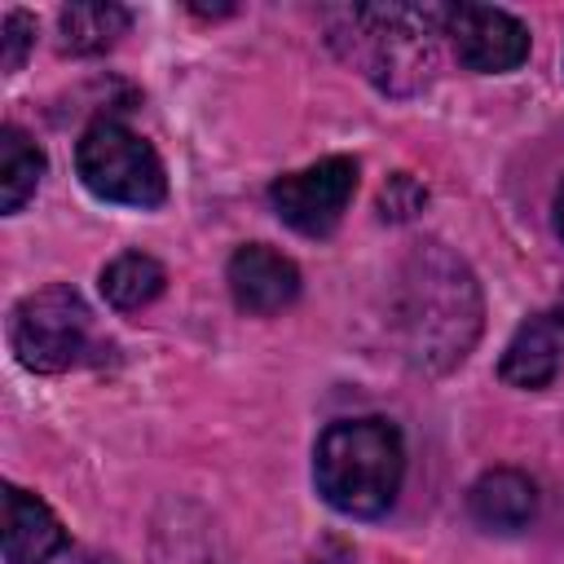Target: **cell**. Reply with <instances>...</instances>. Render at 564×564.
<instances>
[{
  "mask_svg": "<svg viewBox=\"0 0 564 564\" xmlns=\"http://www.w3.org/2000/svg\"><path fill=\"white\" fill-rule=\"evenodd\" d=\"M480 282L445 242H419L401 260L392 286V330L414 370L441 375L458 366L480 335Z\"/></svg>",
  "mask_w": 564,
  "mask_h": 564,
  "instance_id": "cell-1",
  "label": "cell"
},
{
  "mask_svg": "<svg viewBox=\"0 0 564 564\" xmlns=\"http://www.w3.org/2000/svg\"><path fill=\"white\" fill-rule=\"evenodd\" d=\"M9 339H13L18 361L35 375H62L70 366L93 361L97 348H101L97 335H93V308L66 282L26 295L13 308Z\"/></svg>",
  "mask_w": 564,
  "mask_h": 564,
  "instance_id": "cell-4",
  "label": "cell"
},
{
  "mask_svg": "<svg viewBox=\"0 0 564 564\" xmlns=\"http://www.w3.org/2000/svg\"><path fill=\"white\" fill-rule=\"evenodd\" d=\"M445 35L467 70L502 75L529 57V26L494 4H445Z\"/></svg>",
  "mask_w": 564,
  "mask_h": 564,
  "instance_id": "cell-7",
  "label": "cell"
},
{
  "mask_svg": "<svg viewBox=\"0 0 564 564\" xmlns=\"http://www.w3.org/2000/svg\"><path fill=\"white\" fill-rule=\"evenodd\" d=\"M66 546V529L53 507L18 485H4V560L9 564H48Z\"/></svg>",
  "mask_w": 564,
  "mask_h": 564,
  "instance_id": "cell-9",
  "label": "cell"
},
{
  "mask_svg": "<svg viewBox=\"0 0 564 564\" xmlns=\"http://www.w3.org/2000/svg\"><path fill=\"white\" fill-rule=\"evenodd\" d=\"M352 194H357V159L348 154H330L269 185L273 212L282 216V225H291L304 238H326L344 220Z\"/></svg>",
  "mask_w": 564,
  "mask_h": 564,
  "instance_id": "cell-6",
  "label": "cell"
},
{
  "mask_svg": "<svg viewBox=\"0 0 564 564\" xmlns=\"http://www.w3.org/2000/svg\"><path fill=\"white\" fill-rule=\"evenodd\" d=\"M132 13L123 4H66L57 13V31H62V53L75 57H93L106 53L123 31H128Z\"/></svg>",
  "mask_w": 564,
  "mask_h": 564,
  "instance_id": "cell-13",
  "label": "cell"
},
{
  "mask_svg": "<svg viewBox=\"0 0 564 564\" xmlns=\"http://www.w3.org/2000/svg\"><path fill=\"white\" fill-rule=\"evenodd\" d=\"M560 370H564L560 330H555L551 313H533L529 322H520V330H516L511 344L502 348L498 379L511 383V388H546Z\"/></svg>",
  "mask_w": 564,
  "mask_h": 564,
  "instance_id": "cell-11",
  "label": "cell"
},
{
  "mask_svg": "<svg viewBox=\"0 0 564 564\" xmlns=\"http://www.w3.org/2000/svg\"><path fill=\"white\" fill-rule=\"evenodd\" d=\"M555 234L564 238V181H560V189H555Z\"/></svg>",
  "mask_w": 564,
  "mask_h": 564,
  "instance_id": "cell-17",
  "label": "cell"
},
{
  "mask_svg": "<svg viewBox=\"0 0 564 564\" xmlns=\"http://www.w3.org/2000/svg\"><path fill=\"white\" fill-rule=\"evenodd\" d=\"M31 44H35V18L26 9H9L4 26H0V66H4V75H13L26 62Z\"/></svg>",
  "mask_w": 564,
  "mask_h": 564,
  "instance_id": "cell-16",
  "label": "cell"
},
{
  "mask_svg": "<svg viewBox=\"0 0 564 564\" xmlns=\"http://www.w3.org/2000/svg\"><path fill=\"white\" fill-rule=\"evenodd\" d=\"M229 295H234V304L242 313L273 317L286 304H295V295H300V269L282 251H273L264 242H247V247H238L229 256Z\"/></svg>",
  "mask_w": 564,
  "mask_h": 564,
  "instance_id": "cell-8",
  "label": "cell"
},
{
  "mask_svg": "<svg viewBox=\"0 0 564 564\" xmlns=\"http://www.w3.org/2000/svg\"><path fill=\"white\" fill-rule=\"evenodd\" d=\"M405 476V445L397 423L366 414V419H339L317 436L313 449V480L317 494L357 520L383 516Z\"/></svg>",
  "mask_w": 564,
  "mask_h": 564,
  "instance_id": "cell-3",
  "label": "cell"
},
{
  "mask_svg": "<svg viewBox=\"0 0 564 564\" xmlns=\"http://www.w3.org/2000/svg\"><path fill=\"white\" fill-rule=\"evenodd\" d=\"M423 203H427V189L410 172H392L379 189V216L383 220H410L423 212Z\"/></svg>",
  "mask_w": 564,
  "mask_h": 564,
  "instance_id": "cell-15",
  "label": "cell"
},
{
  "mask_svg": "<svg viewBox=\"0 0 564 564\" xmlns=\"http://www.w3.org/2000/svg\"><path fill=\"white\" fill-rule=\"evenodd\" d=\"M40 176H44V150L18 123H4L0 128V212L4 216L22 212Z\"/></svg>",
  "mask_w": 564,
  "mask_h": 564,
  "instance_id": "cell-14",
  "label": "cell"
},
{
  "mask_svg": "<svg viewBox=\"0 0 564 564\" xmlns=\"http://www.w3.org/2000/svg\"><path fill=\"white\" fill-rule=\"evenodd\" d=\"M75 172L101 203L159 207L167 198V176L154 145L119 119H97L84 128L75 145Z\"/></svg>",
  "mask_w": 564,
  "mask_h": 564,
  "instance_id": "cell-5",
  "label": "cell"
},
{
  "mask_svg": "<svg viewBox=\"0 0 564 564\" xmlns=\"http://www.w3.org/2000/svg\"><path fill=\"white\" fill-rule=\"evenodd\" d=\"M330 40L383 93H419L436 75V35H445V4H352L335 9Z\"/></svg>",
  "mask_w": 564,
  "mask_h": 564,
  "instance_id": "cell-2",
  "label": "cell"
},
{
  "mask_svg": "<svg viewBox=\"0 0 564 564\" xmlns=\"http://www.w3.org/2000/svg\"><path fill=\"white\" fill-rule=\"evenodd\" d=\"M163 286H167V273L145 251H123L101 269V295L119 313H137V308L154 304L163 295Z\"/></svg>",
  "mask_w": 564,
  "mask_h": 564,
  "instance_id": "cell-12",
  "label": "cell"
},
{
  "mask_svg": "<svg viewBox=\"0 0 564 564\" xmlns=\"http://www.w3.org/2000/svg\"><path fill=\"white\" fill-rule=\"evenodd\" d=\"M467 507H471L476 524H485L494 533H520L538 516V485L516 467H494L471 485Z\"/></svg>",
  "mask_w": 564,
  "mask_h": 564,
  "instance_id": "cell-10",
  "label": "cell"
},
{
  "mask_svg": "<svg viewBox=\"0 0 564 564\" xmlns=\"http://www.w3.org/2000/svg\"><path fill=\"white\" fill-rule=\"evenodd\" d=\"M546 313H551V322H555V330H560V344H564V295H560V304L546 308Z\"/></svg>",
  "mask_w": 564,
  "mask_h": 564,
  "instance_id": "cell-18",
  "label": "cell"
}]
</instances>
